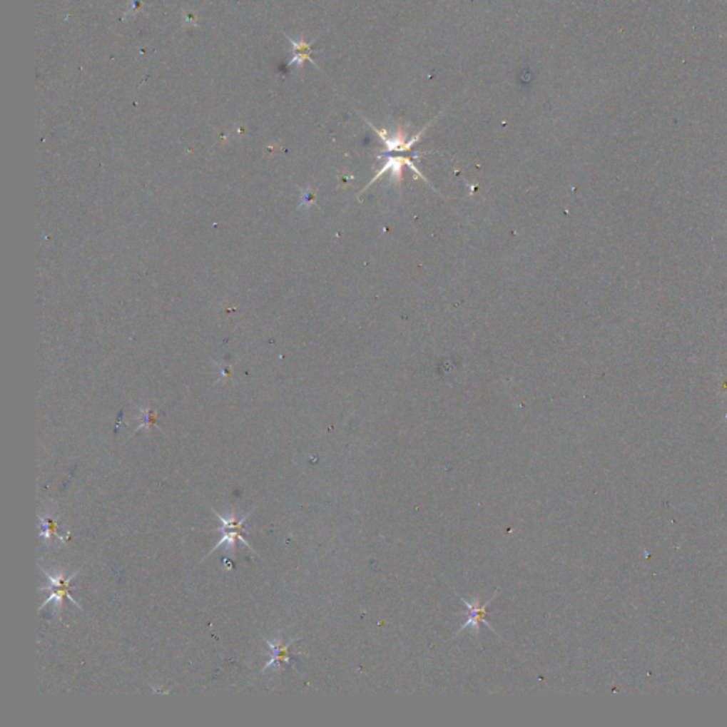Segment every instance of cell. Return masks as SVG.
<instances>
[{"label":"cell","mask_w":727,"mask_h":727,"mask_svg":"<svg viewBox=\"0 0 727 727\" xmlns=\"http://www.w3.org/2000/svg\"><path fill=\"white\" fill-rule=\"evenodd\" d=\"M40 571H41V573L46 576V579L49 580V585L39 586V589H40V591H51L50 596H49L47 599H44V602L40 605V611H41L46 605H49L50 602H53V601H54V611H56L57 614H60V612H61V606H63V599H64V598H68V599H70V602H73L77 608L83 609V608H81V605H80V604H78V602H77V601H76V599L70 595V591H73L71 582L74 581V579L80 574V571H81V570H77V571H74V573H73V574H70V576H64V573H63L61 570H60V571H57L54 576H50V574H49L44 569H41V567H40Z\"/></svg>","instance_id":"2"},{"label":"cell","mask_w":727,"mask_h":727,"mask_svg":"<svg viewBox=\"0 0 727 727\" xmlns=\"http://www.w3.org/2000/svg\"><path fill=\"white\" fill-rule=\"evenodd\" d=\"M493 599H494V596H493V598H490V599H489V601H486V602H479V601H476V599H473V601H466V599H463V598H462V601L464 602V605H466V606H467V609H469V619H467V622H466L463 626H460V631H463V629H466V628H472L473 631H479L480 624L487 625L489 628H492V626L489 625V622L486 621V615H487V606L490 605V602H492ZM492 629H493V628H492Z\"/></svg>","instance_id":"6"},{"label":"cell","mask_w":727,"mask_h":727,"mask_svg":"<svg viewBox=\"0 0 727 727\" xmlns=\"http://www.w3.org/2000/svg\"><path fill=\"white\" fill-rule=\"evenodd\" d=\"M255 509H256V507H255ZM255 509H253V510H255ZM253 510L248 512V513H246V514H243V516H238V514H236V512H232L229 517H222L220 514H218V513L212 509L213 514H215V516L220 520V523H222V527L219 529V532L222 533V539H220V540H219V543H218V544H216V546L210 550V553H209L206 557H203V559H202V561H205V559H208L210 554H213V553H215L216 550H219L222 546H226V550H228L229 553H233L236 542H242L248 550H250L253 554H256V553H255V550H253V547H252V546L246 542V539H245V536H246V533H248V530H246V522H248V519L253 514Z\"/></svg>","instance_id":"1"},{"label":"cell","mask_w":727,"mask_h":727,"mask_svg":"<svg viewBox=\"0 0 727 727\" xmlns=\"http://www.w3.org/2000/svg\"><path fill=\"white\" fill-rule=\"evenodd\" d=\"M60 517V514L57 516H41L39 514V522L41 524V532H40V537L46 542H50V539L53 536H56L60 542H66L68 537H63L61 534H59L57 529H59V524H57V519Z\"/></svg>","instance_id":"7"},{"label":"cell","mask_w":727,"mask_h":727,"mask_svg":"<svg viewBox=\"0 0 727 727\" xmlns=\"http://www.w3.org/2000/svg\"><path fill=\"white\" fill-rule=\"evenodd\" d=\"M365 121H367V124H368V126H370V127L375 131V134L380 137V140L384 143V146H385L388 152H408V151H411V149H412V146H415V144L421 140V137L424 136V133H425V131L428 130V127L432 124V121H431V123H429L425 128H422V130H421L417 136H414L411 140H407V138H405V134H404V131H402V130H398L395 134H392V136H391L387 130H380V128H377L375 126H372L368 120H365Z\"/></svg>","instance_id":"3"},{"label":"cell","mask_w":727,"mask_h":727,"mask_svg":"<svg viewBox=\"0 0 727 727\" xmlns=\"http://www.w3.org/2000/svg\"><path fill=\"white\" fill-rule=\"evenodd\" d=\"M404 166L411 168V169H412V171H414V172H415V173H417L421 179H424L425 182H428V181H427V178L421 173V171L417 168L415 162H414L411 158H407V156H388V158H387V161H385V163L382 165V168H381V169L377 172V175H375V176H374V178L368 182V185L364 188V190H365L367 188H370L372 183H375V182H377L380 178H382L385 173H391V175H394L395 181H397L398 183H401V181H402V169H404Z\"/></svg>","instance_id":"5"},{"label":"cell","mask_w":727,"mask_h":727,"mask_svg":"<svg viewBox=\"0 0 727 727\" xmlns=\"http://www.w3.org/2000/svg\"><path fill=\"white\" fill-rule=\"evenodd\" d=\"M263 639L266 641V644L269 646V661L265 665L262 672H266L270 668L280 669L282 665H290L291 668L295 671V665L293 664L290 655H289V648L293 642H295L298 639V636L291 638L290 641H288V642H285L282 636H278L273 641L268 639L266 636H263Z\"/></svg>","instance_id":"4"},{"label":"cell","mask_w":727,"mask_h":727,"mask_svg":"<svg viewBox=\"0 0 727 727\" xmlns=\"http://www.w3.org/2000/svg\"><path fill=\"white\" fill-rule=\"evenodd\" d=\"M293 44H294V49H295V54H294V59H293L291 63L301 64L304 60H311V57H310V53H311L310 44H305L304 41H300V43H294L293 41Z\"/></svg>","instance_id":"8"}]
</instances>
